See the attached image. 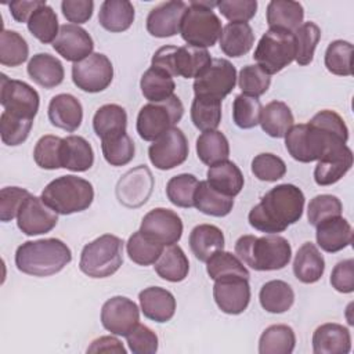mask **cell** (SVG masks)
<instances>
[{"label": "cell", "mask_w": 354, "mask_h": 354, "mask_svg": "<svg viewBox=\"0 0 354 354\" xmlns=\"http://www.w3.org/2000/svg\"><path fill=\"white\" fill-rule=\"evenodd\" d=\"M40 198L55 213L66 216L88 209L94 199V188L90 181L68 174L50 181Z\"/></svg>", "instance_id": "obj_5"}, {"label": "cell", "mask_w": 354, "mask_h": 354, "mask_svg": "<svg viewBox=\"0 0 354 354\" xmlns=\"http://www.w3.org/2000/svg\"><path fill=\"white\" fill-rule=\"evenodd\" d=\"M196 153L201 162L207 166L227 160L230 156L228 140L218 130L202 131L196 138Z\"/></svg>", "instance_id": "obj_42"}, {"label": "cell", "mask_w": 354, "mask_h": 354, "mask_svg": "<svg viewBox=\"0 0 354 354\" xmlns=\"http://www.w3.org/2000/svg\"><path fill=\"white\" fill-rule=\"evenodd\" d=\"M72 260L69 246L58 238L28 241L15 252L17 268L33 277H50L59 272Z\"/></svg>", "instance_id": "obj_3"}, {"label": "cell", "mask_w": 354, "mask_h": 354, "mask_svg": "<svg viewBox=\"0 0 354 354\" xmlns=\"http://www.w3.org/2000/svg\"><path fill=\"white\" fill-rule=\"evenodd\" d=\"M61 10L69 22L80 25L93 17L94 3L91 0H64L61 3Z\"/></svg>", "instance_id": "obj_62"}, {"label": "cell", "mask_w": 354, "mask_h": 354, "mask_svg": "<svg viewBox=\"0 0 354 354\" xmlns=\"http://www.w3.org/2000/svg\"><path fill=\"white\" fill-rule=\"evenodd\" d=\"M126 339L130 351L134 354H155L158 351V336L147 325L138 324Z\"/></svg>", "instance_id": "obj_59"}, {"label": "cell", "mask_w": 354, "mask_h": 354, "mask_svg": "<svg viewBox=\"0 0 354 354\" xmlns=\"http://www.w3.org/2000/svg\"><path fill=\"white\" fill-rule=\"evenodd\" d=\"M142 314L155 322H167L174 317L176 299L171 292L160 286H149L138 295Z\"/></svg>", "instance_id": "obj_25"}, {"label": "cell", "mask_w": 354, "mask_h": 354, "mask_svg": "<svg viewBox=\"0 0 354 354\" xmlns=\"http://www.w3.org/2000/svg\"><path fill=\"white\" fill-rule=\"evenodd\" d=\"M218 41L225 55L238 58L250 51L254 43V33L248 22H228L223 28Z\"/></svg>", "instance_id": "obj_29"}, {"label": "cell", "mask_w": 354, "mask_h": 354, "mask_svg": "<svg viewBox=\"0 0 354 354\" xmlns=\"http://www.w3.org/2000/svg\"><path fill=\"white\" fill-rule=\"evenodd\" d=\"M183 221L180 216L166 207L149 210L141 221L140 231L142 235L163 246L174 245L181 239Z\"/></svg>", "instance_id": "obj_14"}, {"label": "cell", "mask_w": 354, "mask_h": 354, "mask_svg": "<svg viewBox=\"0 0 354 354\" xmlns=\"http://www.w3.org/2000/svg\"><path fill=\"white\" fill-rule=\"evenodd\" d=\"M353 166V152L347 145H343L317 160L314 169V181L318 185L326 187L337 183Z\"/></svg>", "instance_id": "obj_24"}, {"label": "cell", "mask_w": 354, "mask_h": 354, "mask_svg": "<svg viewBox=\"0 0 354 354\" xmlns=\"http://www.w3.org/2000/svg\"><path fill=\"white\" fill-rule=\"evenodd\" d=\"M293 113L282 101H271L261 109L260 126L266 134L274 138H282L293 126Z\"/></svg>", "instance_id": "obj_38"}, {"label": "cell", "mask_w": 354, "mask_h": 354, "mask_svg": "<svg viewBox=\"0 0 354 354\" xmlns=\"http://www.w3.org/2000/svg\"><path fill=\"white\" fill-rule=\"evenodd\" d=\"M191 120L201 131L217 130L221 122V101L195 97L191 105Z\"/></svg>", "instance_id": "obj_45"}, {"label": "cell", "mask_w": 354, "mask_h": 354, "mask_svg": "<svg viewBox=\"0 0 354 354\" xmlns=\"http://www.w3.org/2000/svg\"><path fill=\"white\" fill-rule=\"evenodd\" d=\"M87 353H115V354H126V348L120 343L119 339L113 336H101L91 342L87 347Z\"/></svg>", "instance_id": "obj_64"}, {"label": "cell", "mask_w": 354, "mask_h": 354, "mask_svg": "<svg viewBox=\"0 0 354 354\" xmlns=\"http://www.w3.org/2000/svg\"><path fill=\"white\" fill-rule=\"evenodd\" d=\"M156 274L169 282H181L189 271V261L178 245H169L155 263Z\"/></svg>", "instance_id": "obj_37"}, {"label": "cell", "mask_w": 354, "mask_h": 354, "mask_svg": "<svg viewBox=\"0 0 354 354\" xmlns=\"http://www.w3.org/2000/svg\"><path fill=\"white\" fill-rule=\"evenodd\" d=\"M213 297L217 307L230 315L243 313L250 301L249 279L241 275H225L214 279Z\"/></svg>", "instance_id": "obj_16"}, {"label": "cell", "mask_w": 354, "mask_h": 354, "mask_svg": "<svg viewBox=\"0 0 354 354\" xmlns=\"http://www.w3.org/2000/svg\"><path fill=\"white\" fill-rule=\"evenodd\" d=\"M236 84V69L224 58H214L209 68L194 80L195 97L223 101Z\"/></svg>", "instance_id": "obj_10"}, {"label": "cell", "mask_w": 354, "mask_h": 354, "mask_svg": "<svg viewBox=\"0 0 354 354\" xmlns=\"http://www.w3.org/2000/svg\"><path fill=\"white\" fill-rule=\"evenodd\" d=\"M252 173L254 174L256 178L261 181L274 183L285 176L286 165L279 156L274 153L263 152L253 158Z\"/></svg>", "instance_id": "obj_57"}, {"label": "cell", "mask_w": 354, "mask_h": 354, "mask_svg": "<svg viewBox=\"0 0 354 354\" xmlns=\"http://www.w3.org/2000/svg\"><path fill=\"white\" fill-rule=\"evenodd\" d=\"M235 254L256 271H275L289 264L292 248L289 241L278 234L242 235L235 242Z\"/></svg>", "instance_id": "obj_4"}, {"label": "cell", "mask_w": 354, "mask_h": 354, "mask_svg": "<svg viewBox=\"0 0 354 354\" xmlns=\"http://www.w3.org/2000/svg\"><path fill=\"white\" fill-rule=\"evenodd\" d=\"M218 1H191L183 17L180 33L187 44L201 48L213 47L220 39L223 26L213 7Z\"/></svg>", "instance_id": "obj_6"}, {"label": "cell", "mask_w": 354, "mask_h": 354, "mask_svg": "<svg viewBox=\"0 0 354 354\" xmlns=\"http://www.w3.org/2000/svg\"><path fill=\"white\" fill-rule=\"evenodd\" d=\"M212 64V57L206 48L185 44L177 47L174 53V76L196 79Z\"/></svg>", "instance_id": "obj_31"}, {"label": "cell", "mask_w": 354, "mask_h": 354, "mask_svg": "<svg viewBox=\"0 0 354 354\" xmlns=\"http://www.w3.org/2000/svg\"><path fill=\"white\" fill-rule=\"evenodd\" d=\"M353 44L347 40H335L329 43L325 51L326 69L337 76L353 75Z\"/></svg>", "instance_id": "obj_49"}, {"label": "cell", "mask_w": 354, "mask_h": 354, "mask_svg": "<svg viewBox=\"0 0 354 354\" xmlns=\"http://www.w3.org/2000/svg\"><path fill=\"white\" fill-rule=\"evenodd\" d=\"M127 113L118 104H105L100 106L93 118V129L102 140H109L126 133Z\"/></svg>", "instance_id": "obj_32"}, {"label": "cell", "mask_w": 354, "mask_h": 354, "mask_svg": "<svg viewBox=\"0 0 354 354\" xmlns=\"http://www.w3.org/2000/svg\"><path fill=\"white\" fill-rule=\"evenodd\" d=\"M30 195L25 188L4 187L0 191V220L3 223L11 221L18 216L24 201Z\"/></svg>", "instance_id": "obj_58"}, {"label": "cell", "mask_w": 354, "mask_h": 354, "mask_svg": "<svg viewBox=\"0 0 354 354\" xmlns=\"http://www.w3.org/2000/svg\"><path fill=\"white\" fill-rule=\"evenodd\" d=\"M126 249H127V254L133 263L145 267V266H151V264L156 263V260L162 254L165 246L155 241H151L149 238L142 235L141 231L138 230L130 235Z\"/></svg>", "instance_id": "obj_46"}, {"label": "cell", "mask_w": 354, "mask_h": 354, "mask_svg": "<svg viewBox=\"0 0 354 354\" xmlns=\"http://www.w3.org/2000/svg\"><path fill=\"white\" fill-rule=\"evenodd\" d=\"M296 346V335L289 325L277 324L264 329L259 340L260 354H290Z\"/></svg>", "instance_id": "obj_41"}, {"label": "cell", "mask_w": 354, "mask_h": 354, "mask_svg": "<svg viewBox=\"0 0 354 354\" xmlns=\"http://www.w3.org/2000/svg\"><path fill=\"white\" fill-rule=\"evenodd\" d=\"M53 48L66 61L79 62L93 54L94 41L86 29L79 25L65 24L59 26Z\"/></svg>", "instance_id": "obj_20"}, {"label": "cell", "mask_w": 354, "mask_h": 354, "mask_svg": "<svg viewBox=\"0 0 354 354\" xmlns=\"http://www.w3.org/2000/svg\"><path fill=\"white\" fill-rule=\"evenodd\" d=\"M0 104L4 108V112L33 120L39 111L40 97L39 93L28 83L10 79L1 73Z\"/></svg>", "instance_id": "obj_11"}, {"label": "cell", "mask_w": 354, "mask_h": 354, "mask_svg": "<svg viewBox=\"0 0 354 354\" xmlns=\"http://www.w3.org/2000/svg\"><path fill=\"white\" fill-rule=\"evenodd\" d=\"M330 285L340 293H351L354 290V260L346 259L339 261L330 272Z\"/></svg>", "instance_id": "obj_61"}, {"label": "cell", "mask_w": 354, "mask_h": 354, "mask_svg": "<svg viewBox=\"0 0 354 354\" xmlns=\"http://www.w3.org/2000/svg\"><path fill=\"white\" fill-rule=\"evenodd\" d=\"M261 307L271 314H282L295 303V292L292 286L281 279L266 282L259 293Z\"/></svg>", "instance_id": "obj_39"}, {"label": "cell", "mask_w": 354, "mask_h": 354, "mask_svg": "<svg viewBox=\"0 0 354 354\" xmlns=\"http://www.w3.org/2000/svg\"><path fill=\"white\" fill-rule=\"evenodd\" d=\"M206 271L212 279H217L225 275H241L249 279V271L243 266L242 260L225 250L214 252L206 261Z\"/></svg>", "instance_id": "obj_48"}, {"label": "cell", "mask_w": 354, "mask_h": 354, "mask_svg": "<svg viewBox=\"0 0 354 354\" xmlns=\"http://www.w3.org/2000/svg\"><path fill=\"white\" fill-rule=\"evenodd\" d=\"M29 32L43 44L54 43L58 36V17L55 11L46 4L39 7L26 22Z\"/></svg>", "instance_id": "obj_43"}, {"label": "cell", "mask_w": 354, "mask_h": 354, "mask_svg": "<svg viewBox=\"0 0 354 354\" xmlns=\"http://www.w3.org/2000/svg\"><path fill=\"white\" fill-rule=\"evenodd\" d=\"M153 176L145 165H138L126 171L116 184V198L126 207L136 209L142 206L153 189Z\"/></svg>", "instance_id": "obj_15"}, {"label": "cell", "mask_w": 354, "mask_h": 354, "mask_svg": "<svg viewBox=\"0 0 354 354\" xmlns=\"http://www.w3.org/2000/svg\"><path fill=\"white\" fill-rule=\"evenodd\" d=\"M48 119L53 126L68 133L76 131L83 120L80 101L72 94H57L48 104Z\"/></svg>", "instance_id": "obj_21"}, {"label": "cell", "mask_w": 354, "mask_h": 354, "mask_svg": "<svg viewBox=\"0 0 354 354\" xmlns=\"http://www.w3.org/2000/svg\"><path fill=\"white\" fill-rule=\"evenodd\" d=\"M198 178L194 174L181 173L171 177L166 184V195L169 201L178 207H192L194 195L198 187Z\"/></svg>", "instance_id": "obj_50"}, {"label": "cell", "mask_w": 354, "mask_h": 354, "mask_svg": "<svg viewBox=\"0 0 354 354\" xmlns=\"http://www.w3.org/2000/svg\"><path fill=\"white\" fill-rule=\"evenodd\" d=\"M325 271V260L318 248L311 242H304L293 260V274L303 283H315Z\"/></svg>", "instance_id": "obj_28"}, {"label": "cell", "mask_w": 354, "mask_h": 354, "mask_svg": "<svg viewBox=\"0 0 354 354\" xmlns=\"http://www.w3.org/2000/svg\"><path fill=\"white\" fill-rule=\"evenodd\" d=\"M101 149L104 159L111 166H124L130 163L136 152L134 142L127 133L109 140H102Z\"/></svg>", "instance_id": "obj_52"}, {"label": "cell", "mask_w": 354, "mask_h": 354, "mask_svg": "<svg viewBox=\"0 0 354 354\" xmlns=\"http://www.w3.org/2000/svg\"><path fill=\"white\" fill-rule=\"evenodd\" d=\"M61 144L62 138L58 136L46 134L40 137L33 149V159L36 165L44 170H55L61 167Z\"/></svg>", "instance_id": "obj_54"}, {"label": "cell", "mask_w": 354, "mask_h": 354, "mask_svg": "<svg viewBox=\"0 0 354 354\" xmlns=\"http://www.w3.org/2000/svg\"><path fill=\"white\" fill-rule=\"evenodd\" d=\"M140 87L142 95L149 102H160L174 95L176 83L173 76H170L167 72L151 66L142 73Z\"/></svg>", "instance_id": "obj_40"}, {"label": "cell", "mask_w": 354, "mask_h": 354, "mask_svg": "<svg viewBox=\"0 0 354 354\" xmlns=\"http://www.w3.org/2000/svg\"><path fill=\"white\" fill-rule=\"evenodd\" d=\"M188 6L181 0L163 1L153 7L147 17V30L155 37H171L180 33L183 17Z\"/></svg>", "instance_id": "obj_19"}, {"label": "cell", "mask_w": 354, "mask_h": 354, "mask_svg": "<svg viewBox=\"0 0 354 354\" xmlns=\"http://www.w3.org/2000/svg\"><path fill=\"white\" fill-rule=\"evenodd\" d=\"M296 43L293 32L270 28L259 40L253 58L270 76L281 72L295 61Z\"/></svg>", "instance_id": "obj_8"}, {"label": "cell", "mask_w": 354, "mask_h": 354, "mask_svg": "<svg viewBox=\"0 0 354 354\" xmlns=\"http://www.w3.org/2000/svg\"><path fill=\"white\" fill-rule=\"evenodd\" d=\"M188 140L178 127L162 134L148 148L149 160L159 170H170L183 165L188 158Z\"/></svg>", "instance_id": "obj_13"}, {"label": "cell", "mask_w": 354, "mask_h": 354, "mask_svg": "<svg viewBox=\"0 0 354 354\" xmlns=\"http://www.w3.org/2000/svg\"><path fill=\"white\" fill-rule=\"evenodd\" d=\"M29 46L15 30L1 29L0 33V64L4 66H19L28 59Z\"/></svg>", "instance_id": "obj_44"}, {"label": "cell", "mask_w": 354, "mask_h": 354, "mask_svg": "<svg viewBox=\"0 0 354 354\" xmlns=\"http://www.w3.org/2000/svg\"><path fill=\"white\" fill-rule=\"evenodd\" d=\"M351 350L350 330L336 322L319 325L313 333L314 354H347Z\"/></svg>", "instance_id": "obj_23"}, {"label": "cell", "mask_w": 354, "mask_h": 354, "mask_svg": "<svg viewBox=\"0 0 354 354\" xmlns=\"http://www.w3.org/2000/svg\"><path fill=\"white\" fill-rule=\"evenodd\" d=\"M58 223V213L47 206L41 198L29 195L17 216L18 228L28 236L50 232Z\"/></svg>", "instance_id": "obj_18"}, {"label": "cell", "mask_w": 354, "mask_h": 354, "mask_svg": "<svg viewBox=\"0 0 354 354\" xmlns=\"http://www.w3.org/2000/svg\"><path fill=\"white\" fill-rule=\"evenodd\" d=\"M123 239L104 234L87 243L80 253L79 268L90 278H108L123 264Z\"/></svg>", "instance_id": "obj_7"}, {"label": "cell", "mask_w": 354, "mask_h": 354, "mask_svg": "<svg viewBox=\"0 0 354 354\" xmlns=\"http://www.w3.org/2000/svg\"><path fill=\"white\" fill-rule=\"evenodd\" d=\"M184 115V105L174 94L160 102H148L137 115V133L144 141H155L173 129Z\"/></svg>", "instance_id": "obj_9"}, {"label": "cell", "mask_w": 354, "mask_h": 354, "mask_svg": "<svg viewBox=\"0 0 354 354\" xmlns=\"http://www.w3.org/2000/svg\"><path fill=\"white\" fill-rule=\"evenodd\" d=\"M112 79L113 66L105 54L93 53L72 65V80L82 91L100 93L112 83Z\"/></svg>", "instance_id": "obj_12"}, {"label": "cell", "mask_w": 354, "mask_h": 354, "mask_svg": "<svg viewBox=\"0 0 354 354\" xmlns=\"http://www.w3.org/2000/svg\"><path fill=\"white\" fill-rule=\"evenodd\" d=\"M304 194L293 184H279L261 196L252 207L249 224L266 234L283 232L289 225L299 221L304 209Z\"/></svg>", "instance_id": "obj_2"}, {"label": "cell", "mask_w": 354, "mask_h": 354, "mask_svg": "<svg viewBox=\"0 0 354 354\" xmlns=\"http://www.w3.org/2000/svg\"><path fill=\"white\" fill-rule=\"evenodd\" d=\"M342 212H343V206L337 196L322 194V195L314 196L310 201L307 207V218L311 225L317 227L321 221L329 217L342 216Z\"/></svg>", "instance_id": "obj_56"}, {"label": "cell", "mask_w": 354, "mask_h": 354, "mask_svg": "<svg viewBox=\"0 0 354 354\" xmlns=\"http://www.w3.org/2000/svg\"><path fill=\"white\" fill-rule=\"evenodd\" d=\"M140 310L137 304L124 296L108 299L101 308L102 326L118 336H127L140 322Z\"/></svg>", "instance_id": "obj_17"}, {"label": "cell", "mask_w": 354, "mask_h": 354, "mask_svg": "<svg viewBox=\"0 0 354 354\" xmlns=\"http://www.w3.org/2000/svg\"><path fill=\"white\" fill-rule=\"evenodd\" d=\"M207 183L218 192L227 196H236L245 184L241 169L231 160H223L213 166H209L206 173Z\"/></svg>", "instance_id": "obj_30"}, {"label": "cell", "mask_w": 354, "mask_h": 354, "mask_svg": "<svg viewBox=\"0 0 354 354\" xmlns=\"http://www.w3.org/2000/svg\"><path fill=\"white\" fill-rule=\"evenodd\" d=\"M295 43H296V57L295 61L304 66L313 62L314 51L321 39V29L315 22H303L295 32Z\"/></svg>", "instance_id": "obj_47"}, {"label": "cell", "mask_w": 354, "mask_h": 354, "mask_svg": "<svg viewBox=\"0 0 354 354\" xmlns=\"http://www.w3.org/2000/svg\"><path fill=\"white\" fill-rule=\"evenodd\" d=\"M26 71L30 79L44 88H54L59 86L65 76L61 61L48 53L35 54L29 59Z\"/></svg>", "instance_id": "obj_26"}, {"label": "cell", "mask_w": 354, "mask_h": 354, "mask_svg": "<svg viewBox=\"0 0 354 354\" xmlns=\"http://www.w3.org/2000/svg\"><path fill=\"white\" fill-rule=\"evenodd\" d=\"M32 126H33L32 119L19 118L3 111V113L0 115L1 141L8 147H17L28 138Z\"/></svg>", "instance_id": "obj_53"}, {"label": "cell", "mask_w": 354, "mask_h": 354, "mask_svg": "<svg viewBox=\"0 0 354 354\" xmlns=\"http://www.w3.org/2000/svg\"><path fill=\"white\" fill-rule=\"evenodd\" d=\"M261 102L256 97L238 94L232 102V119L239 129H253L260 123Z\"/></svg>", "instance_id": "obj_51"}, {"label": "cell", "mask_w": 354, "mask_h": 354, "mask_svg": "<svg viewBox=\"0 0 354 354\" xmlns=\"http://www.w3.org/2000/svg\"><path fill=\"white\" fill-rule=\"evenodd\" d=\"M43 4H46V1L43 0H19V1H12L8 4L10 12L12 15V18L17 22H28L30 15Z\"/></svg>", "instance_id": "obj_63"}, {"label": "cell", "mask_w": 354, "mask_h": 354, "mask_svg": "<svg viewBox=\"0 0 354 354\" xmlns=\"http://www.w3.org/2000/svg\"><path fill=\"white\" fill-rule=\"evenodd\" d=\"M94 163V151L82 136H68L61 144V167L72 171H87Z\"/></svg>", "instance_id": "obj_27"}, {"label": "cell", "mask_w": 354, "mask_h": 354, "mask_svg": "<svg viewBox=\"0 0 354 354\" xmlns=\"http://www.w3.org/2000/svg\"><path fill=\"white\" fill-rule=\"evenodd\" d=\"M134 7L129 0H105L98 12L100 25L108 32L127 30L134 22Z\"/></svg>", "instance_id": "obj_33"}, {"label": "cell", "mask_w": 354, "mask_h": 354, "mask_svg": "<svg viewBox=\"0 0 354 354\" xmlns=\"http://www.w3.org/2000/svg\"><path fill=\"white\" fill-rule=\"evenodd\" d=\"M194 206L203 214L213 217H224L230 214V212L232 210L234 198L218 192L205 180L198 183L194 195Z\"/></svg>", "instance_id": "obj_35"}, {"label": "cell", "mask_w": 354, "mask_h": 354, "mask_svg": "<svg viewBox=\"0 0 354 354\" xmlns=\"http://www.w3.org/2000/svg\"><path fill=\"white\" fill-rule=\"evenodd\" d=\"M348 129L339 113L324 109L308 123L293 124L285 134L289 155L301 163L319 160L326 153L346 145Z\"/></svg>", "instance_id": "obj_1"}, {"label": "cell", "mask_w": 354, "mask_h": 354, "mask_svg": "<svg viewBox=\"0 0 354 354\" xmlns=\"http://www.w3.org/2000/svg\"><path fill=\"white\" fill-rule=\"evenodd\" d=\"M315 239L318 246L328 252L336 253L350 246L353 241V228L351 224L342 216L329 217L321 221L317 227Z\"/></svg>", "instance_id": "obj_22"}, {"label": "cell", "mask_w": 354, "mask_h": 354, "mask_svg": "<svg viewBox=\"0 0 354 354\" xmlns=\"http://www.w3.org/2000/svg\"><path fill=\"white\" fill-rule=\"evenodd\" d=\"M218 11L231 22H248L256 15V0H223L217 4Z\"/></svg>", "instance_id": "obj_60"}, {"label": "cell", "mask_w": 354, "mask_h": 354, "mask_svg": "<svg viewBox=\"0 0 354 354\" xmlns=\"http://www.w3.org/2000/svg\"><path fill=\"white\" fill-rule=\"evenodd\" d=\"M236 79L242 94L256 98L266 94L271 84V76L266 73L257 64L243 66Z\"/></svg>", "instance_id": "obj_55"}, {"label": "cell", "mask_w": 354, "mask_h": 354, "mask_svg": "<svg viewBox=\"0 0 354 354\" xmlns=\"http://www.w3.org/2000/svg\"><path fill=\"white\" fill-rule=\"evenodd\" d=\"M304 18L303 6L293 0H271L267 6V24L270 28H279L295 32Z\"/></svg>", "instance_id": "obj_34"}, {"label": "cell", "mask_w": 354, "mask_h": 354, "mask_svg": "<svg viewBox=\"0 0 354 354\" xmlns=\"http://www.w3.org/2000/svg\"><path fill=\"white\" fill-rule=\"evenodd\" d=\"M188 243L195 257L206 263L214 252L224 249V234L213 224H199L192 228Z\"/></svg>", "instance_id": "obj_36"}]
</instances>
